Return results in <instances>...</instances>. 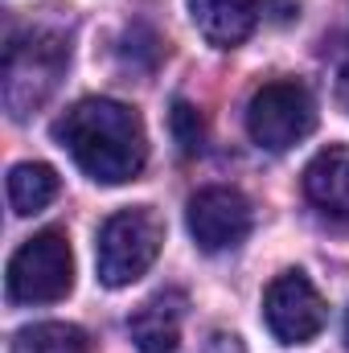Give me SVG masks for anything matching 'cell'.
I'll use <instances>...</instances> for the list:
<instances>
[{
  "label": "cell",
  "instance_id": "cell-1",
  "mask_svg": "<svg viewBox=\"0 0 349 353\" xmlns=\"http://www.w3.org/2000/svg\"><path fill=\"white\" fill-rule=\"evenodd\" d=\"M54 140L99 185L136 181L148 161V132L140 111L115 99H79L54 123Z\"/></svg>",
  "mask_w": 349,
  "mask_h": 353
},
{
  "label": "cell",
  "instance_id": "cell-2",
  "mask_svg": "<svg viewBox=\"0 0 349 353\" xmlns=\"http://www.w3.org/2000/svg\"><path fill=\"white\" fill-rule=\"evenodd\" d=\"M70 66V46L62 33L50 29H29L25 37L8 33L4 46V107L12 119H25L33 107H41L62 70Z\"/></svg>",
  "mask_w": 349,
  "mask_h": 353
},
{
  "label": "cell",
  "instance_id": "cell-3",
  "mask_svg": "<svg viewBox=\"0 0 349 353\" xmlns=\"http://www.w3.org/2000/svg\"><path fill=\"white\" fill-rule=\"evenodd\" d=\"M161 247H165V222H161V214L152 205H128V210L111 214L99 226V243H94L99 279L107 288L136 283L157 263Z\"/></svg>",
  "mask_w": 349,
  "mask_h": 353
},
{
  "label": "cell",
  "instance_id": "cell-4",
  "mask_svg": "<svg viewBox=\"0 0 349 353\" xmlns=\"http://www.w3.org/2000/svg\"><path fill=\"white\" fill-rule=\"evenodd\" d=\"M74 288V255L66 230H41L25 239L4 275V292L12 304H54L66 300Z\"/></svg>",
  "mask_w": 349,
  "mask_h": 353
},
{
  "label": "cell",
  "instance_id": "cell-5",
  "mask_svg": "<svg viewBox=\"0 0 349 353\" xmlns=\"http://www.w3.org/2000/svg\"><path fill=\"white\" fill-rule=\"evenodd\" d=\"M312 128H317V103L308 87L296 79L263 83L247 103V136L267 152H283L300 144Z\"/></svg>",
  "mask_w": 349,
  "mask_h": 353
},
{
  "label": "cell",
  "instance_id": "cell-6",
  "mask_svg": "<svg viewBox=\"0 0 349 353\" xmlns=\"http://www.w3.org/2000/svg\"><path fill=\"white\" fill-rule=\"evenodd\" d=\"M325 300L304 271H283L263 292V321L279 345H308L325 329Z\"/></svg>",
  "mask_w": 349,
  "mask_h": 353
},
{
  "label": "cell",
  "instance_id": "cell-7",
  "mask_svg": "<svg viewBox=\"0 0 349 353\" xmlns=\"http://www.w3.org/2000/svg\"><path fill=\"white\" fill-rule=\"evenodd\" d=\"M251 201L230 189V185H206L189 197L185 205V226H189V239L206 251V255H218V251H235L247 234H251Z\"/></svg>",
  "mask_w": 349,
  "mask_h": 353
},
{
  "label": "cell",
  "instance_id": "cell-8",
  "mask_svg": "<svg viewBox=\"0 0 349 353\" xmlns=\"http://www.w3.org/2000/svg\"><path fill=\"white\" fill-rule=\"evenodd\" d=\"M304 197L325 222L349 226V144H329L304 165Z\"/></svg>",
  "mask_w": 349,
  "mask_h": 353
},
{
  "label": "cell",
  "instance_id": "cell-9",
  "mask_svg": "<svg viewBox=\"0 0 349 353\" xmlns=\"http://www.w3.org/2000/svg\"><path fill=\"white\" fill-rule=\"evenodd\" d=\"M181 325H185V292H177V288L148 296L128 316V333L140 353H173L181 341Z\"/></svg>",
  "mask_w": 349,
  "mask_h": 353
},
{
  "label": "cell",
  "instance_id": "cell-10",
  "mask_svg": "<svg viewBox=\"0 0 349 353\" xmlns=\"http://www.w3.org/2000/svg\"><path fill=\"white\" fill-rule=\"evenodd\" d=\"M189 17L210 46L235 50L251 37L259 8H255V0H189Z\"/></svg>",
  "mask_w": 349,
  "mask_h": 353
},
{
  "label": "cell",
  "instance_id": "cell-11",
  "mask_svg": "<svg viewBox=\"0 0 349 353\" xmlns=\"http://www.w3.org/2000/svg\"><path fill=\"white\" fill-rule=\"evenodd\" d=\"M8 210L17 218H29V214H41L54 197H58V173L41 161H21L8 169Z\"/></svg>",
  "mask_w": 349,
  "mask_h": 353
},
{
  "label": "cell",
  "instance_id": "cell-12",
  "mask_svg": "<svg viewBox=\"0 0 349 353\" xmlns=\"http://www.w3.org/2000/svg\"><path fill=\"white\" fill-rule=\"evenodd\" d=\"M12 353H90V341L79 325L46 321V325L21 329L12 337Z\"/></svg>",
  "mask_w": 349,
  "mask_h": 353
},
{
  "label": "cell",
  "instance_id": "cell-13",
  "mask_svg": "<svg viewBox=\"0 0 349 353\" xmlns=\"http://www.w3.org/2000/svg\"><path fill=\"white\" fill-rule=\"evenodd\" d=\"M169 128H173V140H177V148H181V157H197V152H201V144H206V123H201V115H197L193 103L177 99L173 111H169Z\"/></svg>",
  "mask_w": 349,
  "mask_h": 353
},
{
  "label": "cell",
  "instance_id": "cell-14",
  "mask_svg": "<svg viewBox=\"0 0 349 353\" xmlns=\"http://www.w3.org/2000/svg\"><path fill=\"white\" fill-rule=\"evenodd\" d=\"M337 99L349 111V33H346V50H341V62H337Z\"/></svg>",
  "mask_w": 349,
  "mask_h": 353
},
{
  "label": "cell",
  "instance_id": "cell-15",
  "mask_svg": "<svg viewBox=\"0 0 349 353\" xmlns=\"http://www.w3.org/2000/svg\"><path fill=\"white\" fill-rule=\"evenodd\" d=\"M346 345H349V316H346Z\"/></svg>",
  "mask_w": 349,
  "mask_h": 353
}]
</instances>
